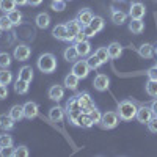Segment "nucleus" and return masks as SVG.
I'll use <instances>...</instances> for the list:
<instances>
[{"mask_svg": "<svg viewBox=\"0 0 157 157\" xmlns=\"http://www.w3.org/2000/svg\"><path fill=\"white\" fill-rule=\"evenodd\" d=\"M137 110H138V107L135 105V104L132 101L126 99V101H121L120 104H118L116 112H118V115H120V118L123 121H132L135 118V115H137Z\"/></svg>", "mask_w": 157, "mask_h": 157, "instance_id": "f257e3e1", "label": "nucleus"}, {"mask_svg": "<svg viewBox=\"0 0 157 157\" xmlns=\"http://www.w3.org/2000/svg\"><path fill=\"white\" fill-rule=\"evenodd\" d=\"M38 69L44 72V74H52L55 69H57V58L54 54H43V55H39L38 58Z\"/></svg>", "mask_w": 157, "mask_h": 157, "instance_id": "f03ea898", "label": "nucleus"}, {"mask_svg": "<svg viewBox=\"0 0 157 157\" xmlns=\"http://www.w3.org/2000/svg\"><path fill=\"white\" fill-rule=\"evenodd\" d=\"M120 115H118V112H105L102 113V118H101V127L102 129H115L118 124H120Z\"/></svg>", "mask_w": 157, "mask_h": 157, "instance_id": "7ed1b4c3", "label": "nucleus"}, {"mask_svg": "<svg viewBox=\"0 0 157 157\" xmlns=\"http://www.w3.org/2000/svg\"><path fill=\"white\" fill-rule=\"evenodd\" d=\"M77 99H78V104H80L82 113H85V115H88L91 110L96 107L94 102H93V99H91V96H90V93H86V91L78 93V94H77Z\"/></svg>", "mask_w": 157, "mask_h": 157, "instance_id": "20e7f679", "label": "nucleus"}, {"mask_svg": "<svg viewBox=\"0 0 157 157\" xmlns=\"http://www.w3.org/2000/svg\"><path fill=\"white\" fill-rule=\"evenodd\" d=\"M90 71H91V69H90V66H88L86 60H77V61H74L72 69H71V72L75 74L78 78H86L88 74H90Z\"/></svg>", "mask_w": 157, "mask_h": 157, "instance_id": "39448f33", "label": "nucleus"}, {"mask_svg": "<svg viewBox=\"0 0 157 157\" xmlns=\"http://www.w3.org/2000/svg\"><path fill=\"white\" fill-rule=\"evenodd\" d=\"M146 14V8L141 2H132L129 8V16L130 19H143Z\"/></svg>", "mask_w": 157, "mask_h": 157, "instance_id": "423d86ee", "label": "nucleus"}, {"mask_svg": "<svg viewBox=\"0 0 157 157\" xmlns=\"http://www.w3.org/2000/svg\"><path fill=\"white\" fill-rule=\"evenodd\" d=\"M66 29H68V38L66 41H75V36L78 35V32H80L83 29V25L78 22L77 19H72L66 24Z\"/></svg>", "mask_w": 157, "mask_h": 157, "instance_id": "0eeeda50", "label": "nucleus"}, {"mask_svg": "<svg viewBox=\"0 0 157 157\" xmlns=\"http://www.w3.org/2000/svg\"><path fill=\"white\" fill-rule=\"evenodd\" d=\"M93 86H94V90L101 91V93L102 91H107L110 86V78L107 77V74H98L93 80Z\"/></svg>", "mask_w": 157, "mask_h": 157, "instance_id": "6e6552de", "label": "nucleus"}, {"mask_svg": "<svg viewBox=\"0 0 157 157\" xmlns=\"http://www.w3.org/2000/svg\"><path fill=\"white\" fill-rule=\"evenodd\" d=\"M152 116H154V113H152L151 107L143 105V107H138L137 115H135V120H137L138 123H141V124H148Z\"/></svg>", "mask_w": 157, "mask_h": 157, "instance_id": "1a4fd4ad", "label": "nucleus"}, {"mask_svg": "<svg viewBox=\"0 0 157 157\" xmlns=\"http://www.w3.org/2000/svg\"><path fill=\"white\" fill-rule=\"evenodd\" d=\"M14 58L19 60V61H25V60H29L30 55H32V49L27 46V44H19L14 47Z\"/></svg>", "mask_w": 157, "mask_h": 157, "instance_id": "9d476101", "label": "nucleus"}, {"mask_svg": "<svg viewBox=\"0 0 157 157\" xmlns=\"http://www.w3.org/2000/svg\"><path fill=\"white\" fill-rule=\"evenodd\" d=\"M38 112H39V107H38L36 102L29 101V102L24 104V115H25L27 120H33V118H36L38 116Z\"/></svg>", "mask_w": 157, "mask_h": 157, "instance_id": "9b49d317", "label": "nucleus"}, {"mask_svg": "<svg viewBox=\"0 0 157 157\" xmlns=\"http://www.w3.org/2000/svg\"><path fill=\"white\" fill-rule=\"evenodd\" d=\"M52 36H54L55 39H58V41H66V38H68L66 24H58V25H55L54 30H52Z\"/></svg>", "mask_w": 157, "mask_h": 157, "instance_id": "f8f14e48", "label": "nucleus"}, {"mask_svg": "<svg viewBox=\"0 0 157 157\" xmlns=\"http://www.w3.org/2000/svg\"><path fill=\"white\" fill-rule=\"evenodd\" d=\"M49 98L52 99V101H55V102H58V101H61L63 98H64V88L61 86V85H52L50 88H49Z\"/></svg>", "mask_w": 157, "mask_h": 157, "instance_id": "ddd939ff", "label": "nucleus"}, {"mask_svg": "<svg viewBox=\"0 0 157 157\" xmlns=\"http://www.w3.org/2000/svg\"><path fill=\"white\" fill-rule=\"evenodd\" d=\"M93 16H94V14L91 13V10L83 8V10H80V11L77 13V17H75V19L85 27V25H90V22H91V19H93Z\"/></svg>", "mask_w": 157, "mask_h": 157, "instance_id": "4468645a", "label": "nucleus"}, {"mask_svg": "<svg viewBox=\"0 0 157 157\" xmlns=\"http://www.w3.org/2000/svg\"><path fill=\"white\" fill-rule=\"evenodd\" d=\"M75 49H77L78 57H88L90 52H91V43L88 41V39L78 41V43H75Z\"/></svg>", "mask_w": 157, "mask_h": 157, "instance_id": "2eb2a0df", "label": "nucleus"}, {"mask_svg": "<svg viewBox=\"0 0 157 157\" xmlns=\"http://www.w3.org/2000/svg\"><path fill=\"white\" fill-rule=\"evenodd\" d=\"M110 19L115 25H123L127 22V14L121 10H112V14H110Z\"/></svg>", "mask_w": 157, "mask_h": 157, "instance_id": "dca6fc26", "label": "nucleus"}, {"mask_svg": "<svg viewBox=\"0 0 157 157\" xmlns=\"http://www.w3.org/2000/svg\"><path fill=\"white\" fill-rule=\"evenodd\" d=\"M49 118H50V121H54V123H61L64 120V109L63 107H52L49 110Z\"/></svg>", "mask_w": 157, "mask_h": 157, "instance_id": "f3484780", "label": "nucleus"}, {"mask_svg": "<svg viewBox=\"0 0 157 157\" xmlns=\"http://www.w3.org/2000/svg\"><path fill=\"white\" fill-rule=\"evenodd\" d=\"M129 30H130V33H134V35L143 33L145 32V22H143V19H130Z\"/></svg>", "mask_w": 157, "mask_h": 157, "instance_id": "a211bd4d", "label": "nucleus"}, {"mask_svg": "<svg viewBox=\"0 0 157 157\" xmlns=\"http://www.w3.org/2000/svg\"><path fill=\"white\" fill-rule=\"evenodd\" d=\"M14 120H13V118H11V115L8 113H2V115H0V129H2V130H5V132H6V130H11L13 127H14Z\"/></svg>", "mask_w": 157, "mask_h": 157, "instance_id": "6ab92c4d", "label": "nucleus"}, {"mask_svg": "<svg viewBox=\"0 0 157 157\" xmlns=\"http://www.w3.org/2000/svg\"><path fill=\"white\" fill-rule=\"evenodd\" d=\"M138 54H140V57L146 58V60L152 58V57H154V46H152V44H149V43L141 44V46L138 47Z\"/></svg>", "mask_w": 157, "mask_h": 157, "instance_id": "aec40b11", "label": "nucleus"}, {"mask_svg": "<svg viewBox=\"0 0 157 157\" xmlns=\"http://www.w3.org/2000/svg\"><path fill=\"white\" fill-rule=\"evenodd\" d=\"M78 78L75 74H72V72H69L66 77H64V82H63V85L66 86V88H69V90H72V91H75L77 90V86H78Z\"/></svg>", "mask_w": 157, "mask_h": 157, "instance_id": "412c9836", "label": "nucleus"}, {"mask_svg": "<svg viewBox=\"0 0 157 157\" xmlns=\"http://www.w3.org/2000/svg\"><path fill=\"white\" fill-rule=\"evenodd\" d=\"M107 50H109L110 58L116 60V58H120L121 54H123V46H121L120 43H112V44L107 46Z\"/></svg>", "mask_w": 157, "mask_h": 157, "instance_id": "4be33fe9", "label": "nucleus"}, {"mask_svg": "<svg viewBox=\"0 0 157 157\" xmlns=\"http://www.w3.org/2000/svg\"><path fill=\"white\" fill-rule=\"evenodd\" d=\"M35 22H36L38 29H47L50 25V16L47 14V13H39V14L36 16V19H35Z\"/></svg>", "mask_w": 157, "mask_h": 157, "instance_id": "5701e85b", "label": "nucleus"}, {"mask_svg": "<svg viewBox=\"0 0 157 157\" xmlns=\"http://www.w3.org/2000/svg\"><path fill=\"white\" fill-rule=\"evenodd\" d=\"M17 77L19 78H22V80H25V82H32L33 80V68L32 66H22L21 69H19V74H17Z\"/></svg>", "mask_w": 157, "mask_h": 157, "instance_id": "b1692460", "label": "nucleus"}, {"mask_svg": "<svg viewBox=\"0 0 157 157\" xmlns=\"http://www.w3.org/2000/svg\"><path fill=\"white\" fill-rule=\"evenodd\" d=\"M90 27L96 33H99V32L104 30V27H105V22H104V19L101 16H93V19H91V22H90Z\"/></svg>", "mask_w": 157, "mask_h": 157, "instance_id": "393cba45", "label": "nucleus"}, {"mask_svg": "<svg viewBox=\"0 0 157 157\" xmlns=\"http://www.w3.org/2000/svg\"><path fill=\"white\" fill-rule=\"evenodd\" d=\"M14 91L17 94H27L29 93V82H25L17 77V80L14 82Z\"/></svg>", "mask_w": 157, "mask_h": 157, "instance_id": "a878e982", "label": "nucleus"}, {"mask_svg": "<svg viewBox=\"0 0 157 157\" xmlns=\"http://www.w3.org/2000/svg\"><path fill=\"white\" fill-rule=\"evenodd\" d=\"M63 57H64V60H68V61H75V60L78 58V54H77L75 44H74V46H69V47L64 49V52H63Z\"/></svg>", "mask_w": 157, "mask_h": 157, "instance_id": "bb28decb", "label": "nucleus"}, {"mask_svg": "<svg viewBox=\"0 0 157 157\" xmlns=\"http://www.w3.org/2000/svg\"><path fill=\"white\" fill-rule=\"evenodd\" d=\"M10 115L14 121H21L22 118H25L24 115V105H13L11 110H10Z\"/></svg>", "mask_w": 157, "mask_h": 157, "instance_id": "cd10ccee", "label": "nucleus"}, {"mask_svg": "<svg viewBox=\"0 0 157 157\" xmlns=\"http://www.w3.org/2000/svg\"><path fill=\"white\" fill-rule=\"evenodd\" d=\"M64 110L66 112H72V110H82L80 109V104H78V99H77V94L69 98L66 101V105H64Z\"/></svg>", "mask_w": 157, "mask_h": 157, "instance_id": "c85d7f7f", "label": "nucleus"}, {"mask_svg": "<svg viewBox=\"0 0 157 157\" xmlns=\"http://www.w3.org/2000/svg\"><path fill=\"white\" fill-rule=\"evenodd\" d=\"M16 2L14 0H0V11H3L5 14H8L10 11L16 10Z\"/></svg>", "mask_w": 157, "mask_h": 157, "instance_id": "c756f323", "label": "nucleus"}, {"mask_svg": "<svg viewBox=\"0 0 157 157\" xmlns=\"http://www.w3.org/2000/svg\"><path fill=\"white\" fill-rule=\"evenodd\" d=\"M145 90H146V94L151 96V98H157V80H149L145 85Z\"/></svg>", "mask_w": 157, "mask_h": 157, "instance_id": "7c9ffc66", "label": "nucleus"}, {"mask_svg": "<svg viewBox=\"0 0 157 157\" xmlns=\"http://www.w3.org/2000/svg\"><path fill=\"white\" fill-rule=\"evenodd\" d=\"M11 82H13V74L6 68H2V69H0V83L8 86Z\"/></svg>", "mask_w": 157, "mask_h": 157, "instance_id": "2f4dec72", "label": "nucleus"}, {"mask_svg": "<svg viewBox=\"0 0 157 157\" xmlns=\"http://www.w3.org/2000/svg\"><path fill=\"white\" fill-rule=\"evenodd\" d=\"M86 63H88V66H90V69H99L101 66H102V61L98 58V55L96 54H93V55H88V58H86Z\"/></svg>", "mask_w": 157, "mask_h": 157, "instance_id": "473e14b6", "label": "nucleus"}, {"mask_svg": "<svg viewBox=\"0 0 157 157\" xmlns=\"http://www.w3.org/2000/svg\"><path fill=\"white\" fill-rule=\"evenodd\" d=\"M6 16L10 17V21L13 22V25H19V24L22 22V13H21L19 10H13V11H10Z\"/></svg>", "mask_w": 157, "mask_h": 157, "instance_id": "72a5a7b5", "label": "nucleus"}, {"mask_svg": "<svg viewBox=\"0 0 157 157\" xmlns=\"http://www.w3.org/2000/svg\"><path fill=\"white\" fill-rule=\"evenodd\" d=\"M82 110H72V112H68V116H69V123L72 126H78V121H80V116H82Z\"/></svg>", "mask_w": 157, "mask_h": 157, "instance_id": "f704fd0d", "label": "nucleus"}, {"mask_svg": "<svg viewBox=\"0 0 157 157\" xmlns=\"http://www.w3.org/2000/svg\"><path fill=\"white\" fill-rule=\"evenodd\" d=\"M0 148H13V137L6 132L0 135Z\"/></svg>", "mask_w": 157, "mask_h": 157, "instance_id": "c9c22d12", "label": "nucleus"}, {"mask_svg": "<svg viewBox=\"0 0 157 157\" xmlns=\"http://www.w3.org/2000/svg\"><path fill=\"white\" fill-rule=\"evenodd\" d=\"M13 155H14V157H29V155H30V151H29L27 146L21 145V146H17V148L13 149Z\"/></svg>", "mask_w": 157, "mask_h": 157, "instance_id": "e433bc0d", "label": "nucleus"}, {"mask_svg": "<svg viewBox=\"0 0 157 157\" xmlns=\"http://www.w3.org/2000/svg\"><path fill=\"white\" fill-rule=\"evenodd\" d=\"M94 54L98 55V58L102 61V63H107L109 60H110V55H109V50H107V47H99Z\"/></svg>", "mask_w": 157, "mask_h": 157, "instance_id": "4c0bfd02", "label": "nucleus"}, {"mask_svg": "<svg viewBox=\"0 0 157 157\" xmlns=\"http://www.w3.org/2000/svg\"><path fill=\"white\" fill-rule=\"evenodd\" d=\"M93 120H91V118H90V115H82L80 116V121H78V126H80V127H85V129H90V127H93Z\"/></svg>", "mask_w": 157, "mask_h": 157, "instance_id": "58836bf2", "label": "nucleus"}, {"mask_svg": "<svg viewBox=\"0 0 157 157\" xmlns=\"http://www.w3.org/2000/svg\"><path fill=\"white\" fill-rule=\"evenodd\" d=\"M11 64V55L8 52H0V68H8Z\"/></svg>", "mask_w": 157, "mask_h": 157, "instance_id": "ea45409f", "label": "nucleus"}, {"mask_svg": "<svg viewBox=\"0 0 157 157\" xmlns=\"http://www.w3.org/2000/svg\"><path fill=\"white\" fill-rule=\"evenodd\" d=\"M50 8L54 11H63L66 10V0H52Z\"/></svg>", "mask_w": 157, "mask_h": 157, "instance_id": "a19ab883", "label": "nucleus"}, {"mask_svg": "<svg viewBox=\"0 0 157 157\" xmlns=\"http://www.w3.org/2000/svg\"><path fill=\"white\" fill-rule=\"evenodd\" d=\"M13 27H14V25H13V22L10 21V17L6 14L0 17V29L2 30H11Z\"/></svg>", "mask_w": 157, "mask_h": 157, "instance_id": "79ce46f5", "label": "nucleus"}, {"mask_svg": "<svg viewBox=\"0 0 157 157\" xmlns=\"http://www.w3.org/2000/svg\"><path fill=\"white\" fill-rule=\"evenodd\" d=\"M88 115H90V118H91V120H93V123H94V124H99V123H101L102 113H101V112H99V110H98L96 107H94L93 110H91V112H90Z\"/></svg>", "mask_w": 157, "mask_h": 157, "instance_id": "37998d69", "label": "nucleus"}, {"mask_svg": "<svg viewBox=\"0 0 157 157\" xmlns=\"http://www.w3.org/2000/svg\"><path fill=\"white\" fill-rule=\"evenodd\" d=\"M148 126V129H149V132H152V134H157V115H154L151 120H149V123L146 124Z\"/></svg>", "mask_w": 157, "mask_h": 157, "instance_id": "c03bdc74", "label": "nucleus"}, {"mask_svg": "<svg viewBox=\"0 0 157 157\" xmlns=\"http://www.w3.org/2000/svg\"><path fill=\"white\" fill-rule=\"evenodd\" d=\"M146 74H148V78H149V80H157V66L149 68Z\"/></svg>", "mask_w": 157, "mask_h": 157, "instance_id": "a18cd8bd", "label": "nucleus"}, {"mask_svg": "<svg viewBox=\"0 0 157 157\" xmlns=\"http://www.w3.org/2000/svg\"><path fill=\"white\" fill-rule=\"evenodd\" d=\"M8 98V88L6 85H0V101H3Z\"/></svg>", "mask_w": 157, "mask_h": 157, "instance_id": "49530a36", "label": "nucleus"}, {"mask_svg": "<svg viewBox=\"0 0 157 157\" xmlns=\"http://www.w3.org/2000/svg\"><path fill=\"white\" fill-rule=\"evenodd\" d=\"M83 33L86 35V38H93V36L96 35V32H94L93 29H91L90 25H85V27H83Z\"/></svg>", "mask_w": 157, "mask_h": 157, "instance_id": "de8ad7c7", "label": "nucleus"}, {"mask_svg": "<svg viewBox=\"0 0 157 157\" xmlns=\"http://www.w3.org/2000/svg\"><path fill=\"white\" fill-rule=\"evenodd\" d=\"M2 151H0V155H13V148H0Z\"/></svg>", "mask_w": 157, "mask_h": 157, "instance_id": "09e8293b", "label": "nucleus"}, {"mask_svg": "<svg viewBox=\"0 0 157 157\" xmlns=\"http://www.w3.org/2000/svg\"><path fill=\"white\" fill-rule=\"evenodd\" d=\"M83 39H86V35L83 33V29L78 32V35L75 36V43H78V41H83Z\"/></svg>", "mask_w": 157, "mask_h": 157, "instance_id": "8fccbe9b", "label": "nucleus"}, {"mask_svg": "<svg viewBox=\"0 0 157 157\" xmlns=\"http://www.w3.org/2000/svg\"><path fill=\"white\" fill-rule=\"evenodd\" d=\"M43 3V0H29V5L30 6H39Z\"/></svg>", "mask_w": 157, "mask_h": 157, "instance_id": "3c124183", "label": "nucleus"}, {"mask_svg": "<svg viewBox=\"0 0 157 157\" xmlns=\"http://www.w3.org/2000/svg\"><path fill=\"white\" fill-rule=\"evenodd\" d=\"M151 110H152L154 115H157V99L152 101V104H151Z\"/></svg>", "mask_w": 157, "mask_h": 157, "instance_id": "603ef678", "label": "nucleus"}, {"mask_svg": "<svg viewBox=\"0 0 157 157\" xmlns=\"http://www.w3.org/2000/svg\"><path fill=\"white\" fill-rule=\"evenodd\" d=\"M14 2H16V5H19V6L29 5V0H14Z\"/></svg>", "mask_w": 157, "mask_h": 157, "instance_id": "864d4df0", "label": "nucleus"}, {"mask_svg": "<svg viewBox=\"0 0 157 157\" xmlns=\"http://www.w3.org/2000/svg\"><path fill=\"white\" fill-rule=\"evenodd\" d=\"M154 55H157V46L154 47Z\"/></svg>", "mask_w": 157, "mask_h": 157, "instance_id": "5fc2aeb1", "label": "nucleus"}, {"mask_svg": "<svg viewBox=\"0 0 157 157\" xmlns=\"http://www.w3.org/2000/svg\"><path fill=\"white\" fill-rule=\"evenodd\" d=\"M0 35H2V29H0Z\"/></svg>", "mask_w": 157, "mask_h": 157, "instance_id": "6e6d98bb", "label": "nucleus"}, {"mask_svg": "<svg viewBox=\"0 0 157 157\" xmlns=\"http://www.w3.org/2000/svg\"><path fill=\"white\" fill-rule=\"evenodd\" d=\"M0 151H2V149H0Z\"/></svg>", "mask_w": 157, "mask_h": 157, "instance_id": "4d7b16f0", "label": "nucleus"}, {"mask_svg": "<svg viewBox=\"0 0 157 157\" xmlns=\"http://www.w3.org/2000/svg\"><path fill=\"white\" fill-rule=\"evenodd\" d=\"M0 85H2V83H0Z\"/></svg>", "mask_w": 157, "mask_h": 157, "instance_id": "13d9d810", "label": "nucleus"}, {"mask_svg": "<svg viewBox=\"0 0 157 157\" xmlns=\"http://www.w3.org/2000/svg\"><path fill=\"white\" fill-rule=\"evenodd\" d=\"M155 66H157V64H155Z\"/></svg>", "mask_w": 157, "mask_h": 157, "instance_id": "bf43d9fd", "label": "nucleus"}]
</instances>
